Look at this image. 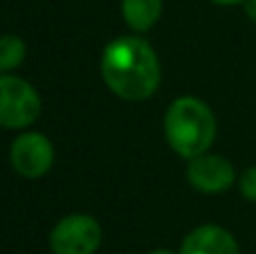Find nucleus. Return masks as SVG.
Returning a JSON list of instances; mask_svg holds the SVG:
<instances>
[{
	"label": "nucleus",
	"instance_id": "obj_3",
	"mask_svg": "<svg viewBox=\"0 0 256 254\" xmlns=\"http://www.w3.org/2000/svg\"><path fill=\"white\" fill-rule=\"evenodd\" d=\"M38 92L18 76H0V126L2 128H25L38 117Z\"/></svg>",
	"mask_w": 256,
	"mask_h": 254
},
{
	"label": "nucleus",
	"instance_id": "obj_12",
	"mask_svg": "<svg viewBox=\"0 0 256 254\" xmlns=\"http://www.w3.org/2000/svg\"><path fill=\"white\" fill-rule=\"evenodd\" d=\"M216 4H222V7H232V4H243L245 0H212Z\"/></svg>",
	"mask_w": 256,
	"mask_h": 254
},
{
	"label": "nucleus",
	"instance_id": "obj_4",
	"mask_svg": "<svg viewBox=\"0 0 256 254\" xmlns=\"http://www.w3.org/2000/svg\"><path fill=\"white\" fill-rule=\"evenodd\" d=\"M50 246L54 254H94L102 246V228L92 216H66L52 230Z\"/></svg>",
	"mask_w": 256,
	"mask_h": 254
},
{
	"label": "nucleus",
	"instance_id": "obj_2",
	"mask_svg": "<svg viewBox=\"0 0 256 254\" xmlns=\"http://www.w3.org/2000/svg\"><path fill=\"white\" fill-rule=\"evenodd\" d=\"M166 140L176 153L191 160L202 156L216 140V117L212 108L196 97H180L168 106L164 120Z\"/></svg>",
	"mask_w": 256,
	"mask_h": 254
},
{
	"label": "nucleus",
	"instance_id": "obj_10",
	"mask_svg": "<svg viewBox=\"0 0 256 254\" xmlns=\"http://www.w3.org/2000/svg\"><path fill=\"white\" fill-rule=\"evenodd\" d=\"M238 187L243 198H248L250 202H256V166H250L243 171V176L238 178Z\"/></svg>",
	"mask_w": 256,
	"mask_h": 254
},
{
	"label": "nucleus",
	"instance_id": "obj_13",
	"mask_svg": "<svg viewBox=\"0 0 256 254\" xmlns=\"http://www.w3.org/2000/svg\"><path fill=\"white\" fill-rule=\"evenodd\" d=\"M148 254H173L171 250H153V252H148Z\"/></svg>",
	"mask_w": 256,
	"mask_h": 254
},
{
	"label": "nucleus",
	"instance_id": "obj_6",
	"mask_svg": "<svg viewBox=\"0 0 256 254\" xmlns=\"http://www.w3.org/2000/svg\"><path fill=\"white\" fill-rule=\"evenodd\" d=\"M186 180L191 182V187L202 194H220L234 184L236 171L227 158L202 153V156L191 158L186 166Z\"/></svg>",
	"mask_w": 256,
	"mask_h": 254
},
{
	"label": "nucleus",
	"instance_id": "obj_1",
	"mask_svg": "<svg viewBox=\"0 0 256 254\" xmlns=\"http://www.w3.org/2000/svg\"><path fill=\"white\" fill-rule=\"evenodd\" d=\"M102 74L117 97L140 102L150 97L160 86L158 54L144 38L122 36L104 50Z\"/></svg>",
	"mask_w": 256,
	"mask_h": 254
},
{
	"label": "nucleus",
	"instance_id": "obj_7",
	"mask_svg": "<svg viewBox=\"0 0 256 254\" xmlns=\"http://www.w3.org/2000/svg\"><path fill=\"white\" fill-rule=\"evenodd\" d=\"M180 254H240L236 238L220 225H200L182 243Z\"/></svg>",
	"mask_w": 256,
	"mask_h": 254
},
{
	"label": "nucleus",
	"instance_id": "obj_5",
	"mask_svg": "<svg viewBox=\"0 0 256 254\" xmlns=\"http://www.w3.org/2000/svg\"><path fill=\"white\" fill-rule=\"evenodd\" d=\"M12 166L25 178H40L54 162V148L45 135L22 133L9 148Z\"/></svg>",
	"mask_w": 256,
	"mask_h": 254
},
{
	"label": "nucleus",
	"instance_id": "obj_11",
	"mask_svg": "<svg viewBox=\"0 0 256 254\" xmlns=\"http://www.w3.org/2000/svg\"><path fill=\"white\" fill-rule=\"evenodd\" d=\"M243 7H245V14L250 16V20L256 22V0H245Z\"/></svg>",
	"mask_w": 256,
	"mask_h": 254
},
{
	"label": "nucleus",
	"instance_id": "obj_9",
	"mask_svg": "<svg viewBox=\"0 0 256 254\" xmlns=\"http://www.w3.org/2000/svg\"><path fill=\"white\" fill-rule=\"evenodd\" d=\"M25 58V43L18 36H0V72H9L18 68Z\"/></svg>",
	"mask_w": 256,
	"mask_h": 254
},
{
	"label": "nucleus",
	"instance_id": "obj_8",
	"mask_svg": "<svg viewBox=\"0 0 256 254\" xmlns=\"http://www.w3.org/2000/svg\"><path fill=\"white\" fill-rule=\"evenodd\" d=\"M122 14L128 27H132L135 32H146L158 22L162 14V0H124Z\"/></svg>",
	"mask_w": 256,
	"mask_h": 254
}]
</instances>
